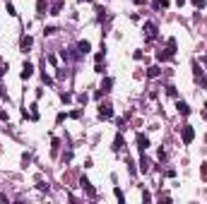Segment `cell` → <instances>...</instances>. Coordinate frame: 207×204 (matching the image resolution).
I'll return each mask as SVG.
<instances>
[{
    "mask_svg": "<svg viewBox=\"0 0 207 204\" xmlns=\"http://www.w3.org/2000/svg\"><path fill=\"white\" fill-rule=\"evenodd\" d=\"M183 142H185V144H190V142H193V127H190V125H185V127H183Z\"/></svg>",
    "mask_w": 207,
    "mask_h": 204,
    "instance_id": "obj_1",
    "label": "cell"
},
{
    "mask_svg": "<svg viewBox=\"0 0 207 204\" xmlns=\"http://www.w3.org/2000/svg\"><path fill=\"white\" fill-rule=\"evenodd\" d=\"M137 144H140V149L144 151V149L149 146V139H147V137H144V135H137Z\"/></svg>",
    "mask_w": 207,
    "mask_h": 204,
    "instance_id": "obj_2",
    "label": "cell"
},
{
    "mask_svg": "<svg viewBox=\"0 0 207 204\" xmlns=\"http://www.w3.org/2000/svg\"><path fill=\"white\" fill-rule=\"evenodd\" d=\"M32 72H34V67H32L29 63H24V70H22V77L27 79V77H32Z\"/></svg>",
    "mask_w": 207,
    "mask_h": 204,
    "instance_id": "obj_3",
    "label": "cell"
},
{
    "mask_svg": "<svg viewBox=\"0 0 207 204\" xmlns=\"http://www.w3.org/2000/svg\"><path fill=\"white\" fill-rule=\"evenodd\" d=\"M176 108H178V113H183V115H188V113H190V108H188L183 101H178V106H176Z\"/></svg>",
    "mask_w": 207,
    "mask_h": 204,
    "instance_id": "obj_4",
    "label": "cell"
},
{
    "mask_svg": "<svg viewBox=\"0 0 207 204\" xmlns=\"http://www.w3.org/2000/svg\"><path fill=\"white\" fill-rule=\"evenodd\" d=\"M89 41H80V53H89Z\"/></svg>",
    "mask_w": 207,
    "mask_h": 204,
    "instance_id": "obj_5",
    "label": "cell"
},
{
    "mask_svg": "<svg viewBox=\"0 0 207 204\" xmlns=\"http://www.w3.org/2000/svg\"><path fill=\"white\" fill-rule=\"evenodd\" d=\"M29 46H32V38L24 36V38H22V48H29Z\"/></svg>",
    "mask_w": 207,
    "mask_h": 204,
    "instance_id": "obj_6",
    "label": "cell"
},
{
    "mask_svg": "<svg viewBox=\"0 0 207 204\" xmlns=\"http://www.w3.org/2000/svg\"><path fill=\"white\" fill-rule=\"evenodd\" d=\"M193 2H195L198 7H205V0H193Z\"/></svg>",
    "mask_w": 207,
    "mask_h": 204,
    "instance_id": "obj_7",
    "label": "cell"
}]
</instances>
